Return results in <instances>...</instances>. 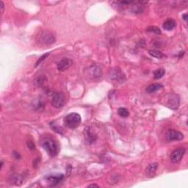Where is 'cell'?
Masks as SVG:
<instances>
[{"instance_id":"obj_20","label":"cell","mask_w":188,"mask_h":188,"mask_svg":"<svg viewBox=\"0 0 188 188\" xmlns=\"http://www.w3.org/2000/svg\"><path fill=\"white\" fill-rule=\"evenodd\" d=\"M49 54L50 53H49H49H46V54H44V55H42V56H41V57H40V58L38 60L37 63H36L35 65V67H38V65H39L40 64H41V63H42V62H43V60H44L45 59H46V57H47L49 56Z\"/></svg>"},{"instance_id":"obj_23","label":"cell","mask_w":188,"mask_h":188,"mask_svg":"<svg viewBox=\"0 0 188 188\" xmlns=\"http://www.w3.org/2000/svg\"><path fill=\"white\" fill-rule=\"evenodd\" d=\"M27 146L31 150H34L35 149V145L33 141H31V140H28L27 141Z\"/></svg>"},{"instance_id":"obj_4","label":"cell","mask_w":188,"mask_h":188,"mask_svg":"<svg viewBox=\"0 0 188 188\" xmlns=\"http://www.w3.org/2000/svg\"><path fill=\"white\" fill-rule=\"evenodd\" d=\"M165 105L171 109H177L179 107L180 98L177 94L170 93L165 97Z\"/></svg>"},{"instance_id":"obj_27","label":"cell","mask_w":188,"mask_h":188,"mask_svg":"<svg viewBox=\"0 0 188 188\" xmlns=\"http://www.w3.org/2000/svg\"><path fill=\"white\" fill-rule=\"evenodd\" d=\"M88 187H99V186H98L97 185H91Z\"/></svg>"},{"instance_id":"obj_25","label":"cell","mask_w":188,"mask_h":188,"mask_svg":"<svg viewBox=\"0 0 188 188\" xmlns=\"http://www.w3.org/2000/svg\"><path fill=\"white\" fill-rule=\"evenodd\" d=\"M0 5H1V10H2V11L4 9V3L2 2V1H0Z\"/></svg>"},{"instance_id":"obj_1","label":"cell","mask_w":188,"mask_h":188,"mask_svg":"<svg viewBox=\"0 0 188 188\" xmlns=\"http://www.w3.org/2000/svg\"><path fill=\"white\" fill-rule=\"evenodd\" d=\"M36 42L40 46H48L55 42V36L49 30L41 31L36 36Z\"/></svg>"},{"instance_id":"obj_28","label":"cell","mask_w":188,"mask_h":188,"mask_svg":"<svg viewBox=\"0 0 188 188\" xmlns=\"http://www.w3.org/2000/svg\"><path fill=\"white\" fill-rule=\"evenodd\" d=\"M3 162H1V169H2V167H3Z\"/></svg>"},{"instance_id":"obj_21","label":"cell","mask_w":188,"mask_h":188,"mask_svg":"<svg viewBox=\"0 0 188 188\" xmlns=\"http://www.w3.org/2000/svg\"><path fill=\"white\" fill-rule=\"evenodd\" d=\"M121 75V71H120L116 70L115 71V74H112L111 75H110V77H111V79H119L122 77H120Z\"/></svg>"},{"instance_id":"obj_16","label":"cell","mask_w":188,"mask_h":188,"mask_svg":"<svg viewBox=\"0 0 188 188\" xmlns=\"http://www.w3.org/2000/svg\"><path fill=\"white\" fill-rule=\"evenodd\" d=\"M165 74V71L163 69H157L154 72V78L155 79H159L164 76Z\"/></svg>"},{"instance_id":"obj_13","label":"cell","mask_w":188,"mask_h":188,"mask_svg":"<svg viewBox=\"0 0 188 188\" xmlns=\"http://www.w3.org/2000/svg\"><path fill=\"white\" fill-rule=\"evenodd\" d=\"M163 85L159 84V83H155V84H151L147 87L146 88V91L149 93H153L156 92V91H159L161 88H163Z\"/></svg>"},{"instance_id":"obj_12","label":"cell","mask_w":188,"mask_h":188,"mask_svg":"<svg viewBox=\"0 0 188 188\" xmlns=\"http://www.w3.org/2000/svg\"><path fill=\"white\" fill-rule=\"evenodd\" d=\"M176 26V21L173 19H168L163 24V28L167 31H171L174 29Z\"/></svg>"},{"instance_id":"obj_15","label":"cell","mask_w":188,"mask_h":188,"mask_svg":"<svg viewBox=\"0 0 188 188\" xmlns=\"http://www.w3.org/2000/svg\"><path fill=\"white\" fill-rule=\"evenodd\" d=\"M149 55L151 56L154 57H156V58L157 59H161L165 57V55H164L163 53H162L161 51H157V50H150L149 51Z\"/></svg>"},{"instance_id":"obj_11","label":"cell","mask_w":188,"mask_h":188,"mask_svg":"<svg viewBox=\"0 0 188 188\" xmlns=\"http://www.w3.org/2000/svg\"><path fill=\"white\" fill-rule=\"evenodd\" d=\"M158 168V164L157 163H152V164H150L148 166L146 169H145V173H146V176H148L149 177H153V176L155 175L156 171L157 170Z\"/></svg>"},{"instance_id":"obj_10","label":"cell","mask_w":188,"mask_h":188,"mask_svg":"<svg viewBox=\"0 0 188 188\" xmlns=\"http://www.w3.org/2000/svg\"><path fill=\"white\" fill-rule=\"evenodd\" d=\"M64 179V175H54V176H49L46 177V180L50 186H56L60 184Z\"/></svg>"},{"instance_id":"obj_14","label":"cell","mask_w":188,"mask_h":188,"mask_svg":"<svg viewBox=\"0 0 188 188\" xmlns=\"http://www.w3.org/2000/svg\"><path fill=\"white\" fill-rule=\"evenodd\" d=\"M90 71L91 72L92 77H101V74H102L101 69L96 66L91 67V69H90Z\"/></svg>"},{"instance_id":"obj_7","label":"cell","mask_w":188,"mask_h":188,"mask_svg":"<svg viewBox=\"0 0 188 188\" xmlns=\"http://www.w3.org/2000/svg\"><path fill=\"white\" fill-rule=\"evenodd\" d=\"M84 136L88 144H93L97 139V135L91 127H85L84 130Z\"/></svg>"},{"instance_id":"obj_18","label":"cell","mask_w":188,"mask_h":188,"mask_svg":"<svg viewBox=\"0 0 188 188\" xmlns=\"http://www.w3.org/2000/svg\"><path fill=\"white\" fill-rule=\"evenodd\" d=\"M118 113L120 116L122 117V118H127V117L129 115V112L127 109L123 107H121L118 109Z\"/></svg>"},{"instance_id":"obj_17","label":"cell","mask_w":188,"mask_h":188,"mask_svg":"<svg viewBox=\"0 0 188 188\" xmlns=\"http://www.w3.org/2000/svg\"><path fill=\"white\" fill-rule=\"evenodd\" d=\"M50 127H51V128L52 129V130H54V131H55V132H57V133L60 134V135H63V129H62L60 126L57 125L55 123H53V122L50 123Z\"/></svg>"},{"instance_id":"obj_2","label":"cell","mask_w":188,"mask_h":188,"mask_svg":"<svg viewBox=\"0 0 188 188\" xmlns=\"http://www.w3.org/2000/svg\"><path fill=\"white\" fill-rule=\"evenodd\" d=\"M41 145L50 157H53L58 154V145L54 139L51 137H45L41 141Z\"/></svg>"},{"instance_id":"obj_9","label":"cell","mask_w":188,"mask_h":188,"mask_svg":"<svg viewBox=\"0 0 188 188\" xmlns=\"http://www.w3.org/2000/svg\"><path fill=\"white\" fill-rule=\"evenodd\" d=\"M73 64V61L72 60L69 58H63L60 61H59L57 63V70L60 71H64L67 70L68 69H69L71 65Z\"/></svg>"},{"instance_id":"obj_3","label":"cell","mask_w":188,"mask_h":188,"mask_svg":"<svg viewBox=\"0 0 188 188\" xmlns=\"http://www.w3.org/2000/svg\"><path fill=\"white\" fill-rule=\"evenodd\" d=\"M81 123V116L78 113H70L64 118V124L70 129H76Z\"/></svg>"},{"instance_id":"obj_26","label":"cell","mask_w":188,"mask_h":188,"mask_svg":"<svg viewBox=\"0 0 188 188\" xmlns=\"http://www.w3.org/2000/svg\"><path fill=\"white\" fill-rule=\"evenodd\" d=\"M187 14H184V15H182V18H183L185 21H187Z\"/></svg>"},{"instance_id":"obj_22","label":"cell","mask_w":188,"mask_h":188,"mask_svg":"<svg viewBox=\"0 0 188 188\" xmlns=\"http://www.w3.org/2000/svg\"><path fill=\"white\" fill-rule=\"evenodd\" d=\"M11 178L13 179H12L13 181V182H15L16 185H18L19 182H21V181H22V178L17 174L13 175V176H11Z\"/></svg>"},{"instance_id":"obj_8","label":"cell","mask_w":188,"mask_h":188,"mask_svg":"<svg viewBox=\"0 0 188 188\" xmlns=\"http://www.w3.org/2000/svg\"><path fill=\"white\" fill-rule=\"evenodd\" d=\"M185 153V149L182 147H180L179 149H176L172 152L171 155V160L173 163H179L181 159L183 158Z\"/></svg>"},{"instance_id":"obj_6","label":"cell","mask_w":188,"mask_h":188,"mask_svg":"<svg viewBox=\"0 0 188 188\" xmlns=\"http://www.w3.org/2000/svg\"><path fill=\"white\" fill-rule=\"evenodd\" d=\"M166 140L168 141H178L184 138V135L177 130L170 129L166 133Z\"/></svg>"},{"instance_id":"obj_5","label":"cell","mask_w":188,"mask_h":188,"mask_svg":"<svg viewBox=\"0 0 188 188\" xmlns=\"http://www.w3.org/2000/svg\"><path fill=\"white\" fill-rule=\"evenodd\" d=\"M65 103V95L63 92H57L54 94L51 99V105L54 107L59 109L63 107Z\"/></svg>"},{"instance_id":"obj_24","label":"cell","mask_w":188,"mask_h":188,"mask_svg":"<svg viewBox=\"0 0 188 188\" xmlns=\"http://www.w3.org/2000/svg\"><path fill=\"white\" fill-rule=\"evenodd\" d=\"M71 166L70 165V167H69H69L67 166V174L69 175V173H71Z\"/></svg>"},{"instance_id":"obj_19","label":"cell","mask_w":188,"mask_h":188,"mask_svg":"<svg viewBox=\"0 0 188 188\" xmlns=\"http://www.w3.org/2000/svg\"><path fill=\"white\" fill-rule=\"evenodd\" d=\"M147 32L149 33H155L157 35H160L161 34V30L159 28H158L157 27H155V26H151V27H149L147 28Z\"/></svg>"}]
</instances>
